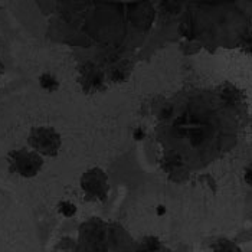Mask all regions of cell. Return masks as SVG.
I'll list each match as a JSON object with an SVG mask.
<instances>
[{"instance_id": "obj_8", "label": "cell", "mask_w": 252, "mask_h": 252, "mask_svg": "<svg viewBox=\"0 0 252 252\" xmlns=\"http://www.w3.org/2000/svg\"><path fill=\"white\" fill-rule=\"evenodd\" d=\"M158 247H160V244H158V241L156 238H147L144 241V252L156 251Z\"/></svg>"}, {"instance_id": "obj_9", "label": "cell", "mask_w": 252, "mask_h": 252, "mask_svg": "<svg viewBox=\"0 0 252 252\" xmlns=\"http://www.w3.org/2000/svg\"><path fill=\"white\" fill-rule=\"evenodd\" d=\"M144 136H146V134H144V131H143L141 128H137L136 131H134V138H136V140H143Z\"/></svg>"}, {"instance_id": "obj_2", "label": "cell", "mask_w": 252, "mask_h": 252, "mask_svg": "<svg viewBox=\"0 0 252 252\" xmlns=\"http://www.w3.org/2000/svg\"><path fill=\"white\" fill-rule=\"evenodd\" d=\"M9 163H10V170L22 177L36 176L43 166V160L36 152H29L25 149L10 152Z\"/></svg>"}, {"instance_id": "obj_3", "label": "cell", "mask_w": 252, "mask_h": 252, "mask_svg": "<svg viewBox=\"0 0 252 252\" xmlns=\"http://www.w3.org/2000/svg\"><path fill=\"white\" fill-rule=\"evenodd\" d=\"M81 186L88 197L104 200L108 193V177L101 169H91L82 176Z\"/></svg>"}, {"instance_id": "obj_7", "label": "cell", "mask_w": 252, "mask_h": 252, "mask_svg": "<svg viewBox=\"0 0 252 252\" xmlns=\"http://www.w3.org/2000/svg\"><path fill=\"white\" fill-rule=\"evenodd\" d=\"M58 211L59 214H62L65 218H71V216L77 214V208L71 202H61L58 206Z\"/></svg>"}, {"instance_id": "obj_5", "label": "cell", "mask_w": 252, "mask_h": 252, "mask_svg": "<svg viewBox=\"0 0 252 252\" xmlns=\"http://www.w3.org/2000/svg\"><path fill=\"white\" fill-rule=\"evenodd\" d=\"M39 84H40V87L43 88V90H46V91H57L59 88V82L57 78L54 77V75H51V74H43V75H40L39 78Z\"/></svg>"}, {"instance_id": "obj_11", "label": "cell", "mask_w": 252, "mask_h": 252, "mask_svg": "<svg viewBox=\"0 0 252 252\" xmlns=\"http://www.w3.org/2000/svg\"><path fill=\"white\" fill-rule=\"evenodd\" d=\"M164 214H166V208L160 205V206L157 208V215H158V216H161V215H164Z\"/></svg>"}, {"instance_id": "obj_6", "label": "cell", "mask_w": 252, "mask_h": 252, "mask_svg": "<svg viewBox=\"0 0 252 252\" xmlns=\"http://www.w3.org/2000/svg\"><path fill=\"white\" fill-rule=\"evenodd\" d=\"M214 252H241V250L226 239H219L214 247Z\"/></svg>"}, {"instance_id": "obj_4", "label": "cell", "mask_w": 252, "mask_h": 252, "mask_svg": "<svg viewBox=\"0 0 252 252\" xmlns=\"http://www.w3.org/2000/svg\"><path fill=\"white\" fill-rule=\"evenodd\" d=\"M81 82L87 91H98L99 88H102L104 75L95 65H85L82 69Z\"/></svg>"}, {"instance_id": "obj_1", "label": "cell", "mask_w": 252, "mask_h": 252, "mask_svg": "<svg viewBox=\"0 0 252 252\" xmlns=\"http://www.w3.org/2000/svg\"><path fill=\"white\" fill-rule=\"evenodd\" d=\"M29 144L40 155L55 157L61 150V136L51 127H36L31 131Z\"/></svg>"}, {"instance_id": "obj_12", "label": "cell", "mask_w": 252, "mask_h": 252, "mask_svg": "<svg viewBox=\"0 0 252 252\" xmlns=\"http://www.w3.org/2000/svg\"><path fill=\"white\" fill-rule=\"evenodd\" d=\"M3 72H4V65H3V62L0 61V77L3 75Z\"/></svg>"}, {"instance_id": "obj_10", "label": "cell", "mask_w": 252, "mask_h": 252, "mask_svg": "<svg viewBox=\"0 0 252 252\" xmlns=\"http://www.w3.org/2000/svg\"><path fill=\"white\" fill-rule=\"evenodd\" d=\"M251 167H247V170H245V182L248 185H251Z\"/></svg>"}]
</instances>
